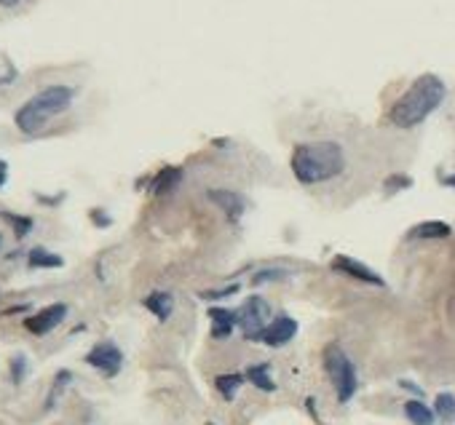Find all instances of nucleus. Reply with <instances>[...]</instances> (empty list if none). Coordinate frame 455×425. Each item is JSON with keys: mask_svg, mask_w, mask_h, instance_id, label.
I'll list each match as a JSON object with an SVG mask.
<instances>
[{"mask_svg": "<svg viewBox=\"0 0 455 425\" xmlns=\"http://www.w3.org/2000/svg\"><path fill=\"white\" fill-rule=\"evenodd\" d=\"M289 166L300 185H321L346 169V153L337 142L330 139L303 142L292 150Z\"/></svg>", "mask_w": 455, "mask_h": 425, "instance_id": "1", "label": "nucleus"}, {"mask_svg": "<svg viewBox=\"0 0 455 425\" xmlns=\"http://www.w3.org/2000/svg\"><path fill=\"white\" fill-rule=\"evenodd\" d=\"M445 94H447V88L442 83V78L426 72L394 102L391 113H388V120L394 126H399V129H413V126L423 123L439 104L445 102Z\"/></svg>", "mask_w": 455, "mask_h": 425, "instance_id": "2", "label": "nucleus"}, {"mask_svg": "<svg viewBox=\"0 0 455 425\" xmlns=\"http://www.w3.org/2000/svg\"><path fill=\"white\" fill-rule=\"evenodd\" d=\"M72 91L70 86H49L43 91H38L35 97H30L22 104L14 115V123L22 134H38L43 131V126L54 120L56 115H62L72 104Z\"/></svg>", "mask_w": 455, "mask_h": 425, "instance_id": "3", "label": "nucleus"}, {"mask_svg": "<svg viewBox=\"0 0 455 425\" xmlns=\"http://www.w3.org/2000/svg\"><path fill=\"white\" fill-rule=\"evenodd\" d=\"M324 367H327V374H330V380H333L337 401H340V404H349L351 399L356 396V388H359V377H356L353 361L346 356L343 348L330 345L327 353H324Z\"/></svg>", "mask_w": 455, "mask_h": 425, "instance_id": "4", "label": "nucleus"}, {"mask_svg": "<svg viewBox=\"0 0 455 425\" xmlns=\"http://www.w3.org/2000/svg\"><path fill=\"white\" fill-rule=\"evenodd\" d=\"M236 316H239V326L246 340H260L263 329L271 323V305H268V300L255 294L236 310Z\"/></svg>", "mask_w": 455, "mask_h": 425, "instance_id": "5", "label": "nucleus"}, {"mask_svg": "<svg viewBox=\"0 0 455 425\" xmlns=\"http://www.w3.org/2000/svg\"><path fill=\"white\" fill-rule=\"evenodd\" d=\"M86 364L105 377H115L123 367V353L113 340H102L86 353Z\"/></svg>", "mask_w": 455, "mask_h": 425, "instance_id": "6", "label": "nucleus"}, {"mask_svg": "<svg viewBox=\"0 0 455 425\" xmlns=\"http://www.w3.org/2000/svg\"><path fill=\"white\" fill-rule=\"evenodd\" d=\"M65 319H67V305L65 303H54V305L40 307L30 319H24V329L30 335H35V337H43V335L54 332Z\"/></svg>", "mask_w": 455, "mask_h": 425, "instance_id": "7", "label": "nucleus"}, {"mask_svg": "<svg viewBox=\"0 0 455 425\" xmlns=\"http://www.w3.org/2000/svg\"><path fill=\"white\" fill-rule=\"evenodd\" d=\"M333 271L346 273V275L356 278V281H362V284H369V287H381V289L385 287V281L378 275V273L372 271V268H367L365 262L353 259V257H346V255L333 257Z\"/></svg>", "mask_w": 455, "mask_h": 425, "instance_id": "8", "label": "nucleus"}, {"mask_svg": "<svg viewBox=\"0 0 455 425\" xmlns=\"http://www.w3.org/2000/svg\"><path fill=\"white\" fill-rule=\"evenodd\" d=\"M295 335H298V321L289 319V316H276V319H271V323L263 329L260 342L271 345V348H281V345H287V342L292 340Z\"/></svg>", "mask_w": 455, "mask_h": 425, "instance_id": "9", "label": "nucleus"}, {"mask_svg": "<svg viewBox=\"0 0 455 425\" xmlns=\"http://www.w3.org/2000/svg\"><path fill=\"white\" fill-rule=\"evenodd\" d=\"M207 195H209L211 204H217L225 211L230 222L241 220V214H244V209H246L244 195H239V193H233V190H209Z\"/></svg>", "mask_w": 455, "mask_h": 425, "instance_id": "10", "label": "nucleus"}, {"mask_svg": "<svg viewBox=\"0 0 455 425\" xmlns=\"http://www.w3.org/2000/svg\"><path fill=\"white\" fill-rule=\"evenodd\" d=\"M209 321L211 337L223 340V337H230L233 329L239 326V316H236V310H228V307H209Z\"/></svg>", "mask_w": 455, "mask_h": 425, "instance_id": "11", "label": "nucleus"}, {"mask_svg": "<svg viewBox=\"0 0 455 425\" xmlns=\"http://www.w3.org/2000/svg\"><path fill=\"white\" fill-rule=\"evenodd\" d=\"M142 305L147 307V310L156 316L158 321H169V319H172V310H175V297H172L169 291L161 289V291H153V294H147Z\"/></svg>", "mask_w": 455, "mask_h": 425, "instance_id": "12", "label": "nucleus"}, {"mask_svg": "<svg viewBox=\"0 0 455 425\" xmlns=\"http://www.w3.org/2000/svg\"><path fill=\"white\" fill-rule=\"evenodd\" d=\"M244 377L257 388V391H263V393L276 391V383H273V377H271V364H252V367H246Z\"/></svg>", "mask_w": 455, "mask_h": 425, "instance_id": "13", "label": "nucleus"}, {"mask_svg": "<svg viewBox=\"0 0 455 425\" xmlns=\"http://www.w3.org/2000/svg\"><path fill=\"white\" fill-rule=\"evenodd\" d=\"M27 265L30 268H35V271H51V268H62L65 265V259L59 255H54V252H49L46 246H33L30 249V255H27Z\"/></svg>", "mask_w": 455, "mask_h": 425, "instance_id": "14", "label": "nucleus"}, {"mask_svg": "<svg viewBox=\"0 0 455 425\" xmlns=\"http://www.w3.org/2000/svg\"><path fill=\"white\" fill-rule=\"evenodd\" d=\"M450 233H453V230H450L447 222L431 220V222H420V225H415V227L407 233V239H447Z\"/></svg>", "mask_w": 455, "mask_h": 425, "instance_id": "15", "label": "nucleus"}, {"mask_svg": "<svg viewBox=\"0 0 455 425\" xmlns=\"http://www.w3.org/2000/svg\"><path fill=\"white\" fill-rule=\"evenodd\" d=\"M404 415H407V420H410L413 425H434V420H437L434 409L426 407L420 399L407 401V404H404Z\"/></svg>", "mask_w": 455, "mask_h": 425, "instance_id": "16", "label": "nucleus"}, {"mask_svg": "<svg viewBox=\"0 0 455 425\" xmlns=\"http://www.w3.org/2000/svg\"><path fill=\"white\" fill-rule=\"evenodd\" d=\"M179 179H182V169L166 166V169H161L156 174V179H153V193H156V195H166V193H172V190L179 185Z\"/></svg>", "mask_w": 455, "mask_h": 425, "instance_id": "17", "label": "nucleus"}, {"mask_svg": "<svg viewBox=\"0 0 455 425\" xmlns=\"http://www.w3.org/2000/svg\"><path fill=\"white\" fill-rule=\"evenodd\" d=\"M241 383H244V374H239V372L220 374V377L214 380V388L220 391L223 399H236V393H239V388H241Z\"/></svg>", "mask_w": 455, "mask_h": 425, "instance_id": "18", "label": "nucleus"}, {"mask_svg": "<svg viewBox=\"0 0 455 425\" xmlns=\"http://www.w3.org/2000/svg\"><path fill=\"white\" fill-rule=\"evenodd\" d=\"M0 217L8 222L11 227H14V236H17L19 241L33 233V225H35L33 217H24V214H11V211H0Z\"/></svg>", "mask_w": 455, "mask_h": 425, "instance_id": "19", "label": "nucleus"}, {"mask_svg": "<svg viewBox=\"0 0 455 425\" xmlns=\"http://www.w3.org/2000/svg\"><path fill=\"white\" fill-rule=\"evenodd\" d=\"M434 415L442 420H455V393H439L434 401Z\"/></svg>", "mask_w": 455, "mask_h": 425, "instance_id": "20", "label": "nucleus"}, {"mask_svg": "<svg viewBox=\"0 0 455 425\" xmlns=\"http://www.w3.org/2000/svg\"><path fill=\"white\" fill-rule=\"evenodd\" d=\"M70 380H72V372H67V369H59L56 372V377H54V385H51V393H49V399H46V409H51L54 407V401L62 396V391L70 385Z\"/></svg>", "mask_w": 455, "mask_h": 425, "instance_id": "21", "label": "nucleus"}, {"mask_svg": "<svg viewBox=\"0 0 455 425\" xmlns=\"http://www.w3.org/2000/svg\"><path fill=\"white\" fill-rule=\"evenodd\" d=\"M19 78V70H17V65L6 56V54L0 51V86H8V83H14Z\"/></svg>", "mask_w": 455, "mask_h": 425, "instance_id": "22", "label": "nucleus"}, {"mask_svg": "<svg viewBox=\"0 0 455 425\" xmlns=\"http://www.w3.org/2000/svg\"><path fill=\"white\" fill-rule=\"evenodd\" d=\"M24 377H27V358L22 356V353H17V356L11 358V383L22 385Z\"/></svg>", "mask_w": 455, "mask_h": 425, "instance_id": "23", "label": "nucleus"}, {"mask_svg": "<svg viewBox=\"0 0 455 425\" xmlns=\"http://www.w3.org/2000/svg\"><path fill=\"white\" fill-rule=\"evenodd\" d=\"M281 278H287V273L284 271H260L255 278H252V284H265V281H281Z\"/></svg>", "mask_w": 455, "mask_h": 425, "instance_id": "24", "label": "nucleus"}, {"mask_svg": "<svg viewBox=\"0 0 455 425\" xmlns=\"http://www.w3.org/2000/svg\"><path fill=\"white\" fill-rule=\"evenodd\" d=\"M91 220L97 222V227H107L110 225V217H107L102 209H91Z\"/></svg>", "mask_w": 455, "mask_h": 425, "instance_id": "25", "label": "nucleus"}, {"mask_svg": "<svg viewBox=\"0 0 455 425\" xmlns=\"http://www.w3.org/2000/svg\"><path fill=\"white\" fill-rule=\"evenodd\" d=\"M413 185V182H410V177H391V179H388V193H391V187H410Z\"/></svg>", "mask_w": 455, "mask_h": 425, "instance_id": "26", "label": "nucleus"}, {"mask_svg": "<svg viewBox=\"0 0 455 425\" xmlns=\"http://www.w3.org/2000/svg\"><path fill=\"white\" fill-rule=\"evenodd\" d=\"M239 287H228V289H220V291H207L204 297H225V294H236Z\"/></svg>", "mask_w": 455, "mask_h": 425, "instance_id": "27", "label": "nucleus"}, {"mask_svg": "<svg viewBox=\"0 0 455 425\" xmlns=\"http://www.w3.org/2000/svg\"><path fill=\"white\" fill-rule=\"evenodd\" d=\"M6 179H8V163H6V161H0V187L6 185Z\"/></svg>", "mask_w": 455, "mask_h": 425, "instance_id": "28", "label": "nucleus"}, {"mask_svg": "<svg viewBox=\"0 0 455 425\" xmlns=\"http://www.w3.org/2000/svg\"><path fill=\"white\" fill-rule=\"evenodd\" d=\"M399 385H402V388H407V391H413V393H418V396H423V391H420L418 385H413V383H407V380H402Z\"/></svg>", "mask_w": 455, "mask_h": 425, "instance_id": "29", "label": "nucleus"}, {"mask_svg": "<svg viewBox=\"0 0 455 425\" xmlns=\"http://www.w3.org/2000/svg\"><path fill=\"white\" fill-rule=\"evenodd\" d=\"M22 0H0V8H17Z\"/></svg>", "mask_w": 455, "mask_h": 425, "instance_id": "30", "label": "nucleus"}, {"mask_svg": "<svg viewBox=\"0 0 455 425\" xmlns=\"http://www.w3.org/2000/svg\"><path fill=\"white\" fill-rule=\"evenodd\" d=\"M445 185H450V187H455V177H447V179H445Z\"/></svg>", "mask_w": 455, "mask_h": 425, "instance_id": "31", "label": "nucleus"}, {"mask_svg": "<svg viewBox=\"0 0 455 425\" xmlns=\"http://www.w3.org/2000/svg\"><path fill=\"white\" fill-rule=\"evenodd\" d=\"M0 246H3V239H0Z\"/></svg>", "mask_w": 455, "mask_h": 425, "instance_id": "32", "label": "nucleus"}]
</instances>
